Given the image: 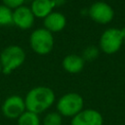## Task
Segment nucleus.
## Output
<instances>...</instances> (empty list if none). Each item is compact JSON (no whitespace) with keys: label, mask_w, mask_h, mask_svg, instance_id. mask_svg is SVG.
<instances>
[{"label":"nucleus","mask_w":125,"mask_h":125,"mask_svg":"<svg viewBox=\"0 0 125 125\" xmlns=\"http://www.w3.org/2000/svg\"><path fill=\"white\" fill-rule=\"evenodd\" d=\"M89 16L96 22L107 23L113 18V11L106 3L96 2L89 9Z\"/></svg>","instance_id":"nucleus-7"},{"label":"nucleus","mask_w":125,"mask_h":125,"mask_svg":"<svg viewBox=\"0 0 125 125\" xmlns=\"http://www.w3.org/2000/svg\"><path fill=\"white\" fill-rule=\"evenodd\" d=\"M121 33H122V35H123V39L125 40V28L121 29Z\"/></svg>","instance_id":"nucleus-19"},{"label":"nucleus","mask_w":125,"mask_h":125,"mask_svg":"<svg viewBox=\"0 0 125 125\" xmlns=\"http://www.w3.org/2000/svg\"><path fill=\"white\" fill-rule=\"evenodd\" d=\"M52 2H53V5L55 7V6H61L62 4H64L65 0H52Z\"/></svg>","instance_id":"nucleus-18"},{"label":"nucleus","mask_w":125,"mask_h":125,"mask_svg":"<svg viewBox=\"0 0 125 125\" xmlns=\"http://www.w3.org/2000/svg\"><path fill=\"white\" fill-rule=\"evenodd\" d=\"M123 35L120 29L109 28L105 30L100 40L101 49L106 54H113L117 52L122 44Z\"/></svg>","instance_id":"nucleus-5"},{"label":"nucleus","mask_w":125,"mask_h":125,"mask_svg":"<svg viewBox=\"0 0 125 125\" xmlns=\"http://www.w3.org/2000/svg\"><path fill=\"white\" fill-rule=\"evenodd\" d=\"M53 8L54 5L52 0H33L30 10L34 17L45 19L49 14L52 13Z\"/></svg>","instance_id":"nucleus-11"},{"label":"nucleus","mask_w":125,"mask_h":125,"mask_svg":"<svg viewBox=\"0 0 125 125\" xmlns=\"http://www.w3.org/2000/svg\"><path fill=\"white\" fill-rule=\"evenodd\" d=\"M4 5L7 6L10 9H17L21 6H22V3L24 0H2Z\"/></svg>","instance_id":"nucleus-17"},{"label":"nucleus","mask_w":125,"mask_h":125,"mask_svg":"<svg viewBox=\"0 0 125 125\" xmlns=\"http://www.w3.org/2000/svg\"><path fill=\"white\" fill-rule=\"evenodd\" d=\"M13 23V12L5 5H0V26H6Z\"/></svg>","instance_id":"nucleus-14"},{"label":"nucleus","mask_w":125,"mask_h":125,"mask_svg":"<svg viewBox=\"0 0 125 125\" xmlns=\"http://www.w3.org/2000/svg\"><path fill=\"white\" fill-rule=\"evenodd\" d=\"M55 102L54 91L46 86L32 88L25 96L24 103L26 110L39 114L47 110Z\"/></svg>","instance_id":"nucleus-1"},{"label":"nucleus","mask_w":125,"mask_h":125,"mask_svg":"<svg viewBox=\"0 0 125 125\" xmlns=\"http://www.w3.org/2000/svg\"><path fill=\"white\" fill-rule=\"evenodd\" d=\"M2 71V66H1V63H0V72Z\"/></svg>","instance_id":"nucleus-20"},{"label":"nucleus","mask_w":125,"mask_h":125,"mask_svg":"<svg viewBox=\"0 0 125 125\" xmlns=\"http://www.w3.org/2000/svg\"><path fill=\"white\" fill-rule=\"evenodd\" d=\"M83 98L77 93H67L57 103L58 112L64 117H74L83 109Z\"/></svg>","instance_id":"nucleus-3"},{"label":"nucleus","mask_w":125,"mask_h":125,"mask_svg":"<svg viewBox=\"0 0 125 125\" xmlns=\"http://www.w3.org/2000/svg\"><path fill=\"white\" fill-rule=\"evenodd\" d=\"M62 67L69 73H78L84 67V60L77 55H67L62 61Z\"/></svg>","instance_id":"nucleus-12"},{"label":"nucleus","mask_w":125,"mask_h":125,"mask_svg":"<svg viewBox=\"0 0 125 125\" xmlns=\"http://www.w3.org/2000/svg\"><path fill=\"white\" fill-rule=\"evenodd\" d=\"M62 116L58 111L48 113L43 119V125H62Z\"/></svg>","instance_id":"nucleus-15"},{"label":"nucleus","mask_w":125,"mask_h":125,"mask_svg":"<svg viewBox=\"0 0 125 125\" xmlns=\"http://www.w3.org/2000/svg\"><path fill=\"white\" fill-rule=\"evenodd\" d=\"M18 125H40L39 115L25 110L18 118Z\"/></svg>","instance_id":"nucleus-13"},{"label":"nucleus","mask_w":125,"mask_h":125,"mask_svg":"<svg viewBox=\"0 0 125 125\" xmlns=\"http://www.w3.org/2000/svg\"><path fill=\"white\" fill-rule=\"evenodd\" d=\"M25 60V53L23 49L18 45H11L6 47L0 54V63L2 72L10 74L13 70L21 66Z\"/></svg>","instance_id":"nucleus-2"},{"label":"nucleus","mask_w":125,"mask_h":125,"mask_svg":"<svg viewBox=\"0 0 125 125\" xmlns=\"http://www.w3.org/2000/svg\"><path fill=\"white\" fill-rule=\"evenodd\" d=\"M30 47L38 55L49 54L54 47V37L52 32L46 28H38L30 35Z\"/></svg>","instance_id":"nucleus-4"},{"label":"nucleus","mask_w":125,"mask_h":125,"mask_svg":"<svg viewBox=\"0 0 125 125\" xmlns=\"http://www.w3.org/2000/svg\"><path fill=\"white\" fill-rule=\"evenodd\" d=\"M34 18L30 8L26 6H21L13 12V23L21 29L31 27L34 22Z\"/></svg>","instance_id":"nucleus-9"},{"label":"nucleus","mask_w":125,"mask_h":125,"mask_svg":"<svg viewBox=\"0 0 125 125\" xmlns=\"http://www.w3.org/2000/svg\"><path fill=\"white\" fill-rule=\"evenodd\" d=\"M65 17L59 12H52L44 19V25L50 32H59L65 26Z\"/></svg>","instance_id":"nucleus-10"},{"label":"nucleus","mask_w":125,"mask_h":125,"mask_svg":"<svg viewBox=\"0 0 125 125\" xmlns=\"http://www.w3.org/2000/svg\"><path fill=\"white\" fill-rule=\"evenodd\" d=\"M98 56H99V50L95 46H89L83 52V60L86 61H92L96 59Z\"/></svg>","instance_id":"nucleus-16"},{"label":"nucleus","mask_w":125,"mask_h":125,"mask_svg":"<svg viewBox=\"0 0 125 125\" xmlns=\"http://www.w3.org/2000/svg\"><path fill=\"white\" fill-rule=\"evenodd\" d=\"M2 113L4 116L10 119H18L25 110L24 99L19 95H13L8 97L2 104Z\"/></svg>","instance_id":"nucleus-6"},{"label":"nucleus","mask_w":125,"mask_h":125,"mask_svg":"<svg viewBox=\"0 0 125 125\" xmlns=\"http://www.w3.org/2000/svg\"><path fill=\"white\" fill-rule=\"evenodd\" d=\"M102 114L95 109H82L71 119V125H103Z\"/></svg>","instance_id":"nucleus-8"}]
</instances>
